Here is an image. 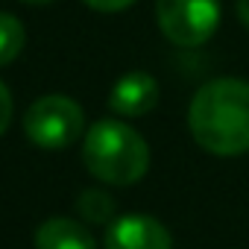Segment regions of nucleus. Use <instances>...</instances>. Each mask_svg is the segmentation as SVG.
<instances>
[{"mask_svg":"<svg viewBox=\"0 0 249 249\" xmlns=\"http://www.w3.org/2000/svg\"><path fill=\"white\" fill-rule=\"evenodd\" d=\"M237 18H240V24L249 30V0H237Z\"/></svg>","mask_w":249,"mask_h":249,"instance_id":"f8f14e48","label":"nucleus"},{"mask_svg":"<svg viewBox=\"0 0 249 249\" xmlns=\"http://www.w3.org/2000/svg\"><path fill=\"white\" fill-rule=\"evenodd\" d=\"M24 44H27L24 24L9 12H0V68L12 65L21 56Z\"/></svg>","mask_w":249,"mask_h":249,"instance_id":"1a4fd4ad","label":"nucleus"},{"mask_svg":"<svg viewBox=\"0 0 249 249\" xmlns=\"http://www.w3.org/2000/svg\"><path fill=\"white\" fill-rule=\"evenodd\" d=\"M106 249H173L164 223L150 214H120L106 229Z\"/></svg>","mask_w":249,"mask_h":249,"instance_id":"39448f33","label":"nucleus"},{"mask_svg":"<svg viewBox=\"0 0 249 249\" xmlns=\"http://www.w3.org/2000/svg\"><path fill=\"white\" fill-rule=\"evenodd\" d=\"M161 36L176 47L205 44L220 24V0H156Z\"/></svg>","mask_w":249,"mask_h":249,"instance_id":"20e7f679","label":"nucleus"},{"mask_svg":"<svg viewBox=\"0 0 249 249\" xmlns=\"http://www.w3.org/2000/svg\"><path fill=\"white\" fill-rule=\"evenodd\" d=\"M21 3H30V6H47V3H56V0H21Z\"/></svg>","mask_w":249,"mask_h":249,"instance_id":"ddd939ff","label":"nucleus"},{"mask_svg":"<svg viewBox=\"0 0 249 249\" xmlns=\"http://www.w3.org/2000/svg\"><path fill=\"white\" fill-rule=\"evenodd\" d=\"M12 111H15L12 91L6 88V82H3V79H0V135L9 129V123H12Z\"/></svg>","mask_w":249,"mask_h":249,"instance_id":"9d476101","label":"nucleus"},{"mask_svg":"<svg viewBox=\"0 0 249 249\" xmlns=\"http://www.w3.org/2000/svg\"><path fill=\"white\" fill-rule=\"evenodd\" d=\"M159 103V82L147 71L123 73L108 91V108L117 117H144Z\"/></svg>","mask_w":249,"mask_h":249,"instance_id":"423d86ee","label":"nucleus"},{"mask_svg":"<svg viewBox=\"0 0 249 249\" xmlns=\"http://www.w3.org/2000/svg\"><path fill=\"white\" fill-rule=\"evenodd\" d=\"M82 3H85L88 9H94V12H106V15H111V12L129 9L132 3H138V0H82Z\"/></svg>","mask_w":249,"mask_h":249,"instance_id":"9b49d317","label":"nucleus"},{"mask_svg":"<svg viewBox=\"0 0 249 249\" xmlns=\"http://www.w3.org/2000/svg\"><path fill=\"white\" fill-rule=\"evenodd\" d=\"M82 161L94 179L103 185L126 188L147 176L150 170V147L141 132L129 123L103 117L91 123L82 144Z\"/></svg>","mask_w":249,"mask_h":249,"instance_id":"f03ea898","label":"nucleus"},{"mask_svg":"<svg viewBox=\"0 0 249 249\" xmlns=\"http://www.w3.org/2000/svg\"><path fill=\"white\" fill-rule=\"evenodd\" d=\"M36 249H97L94 234L85 229V223L71 217H50L36 229L33 237Z\"/></svg>","mask_w":249,"mask_h":249,"instance_id":"0eeeda50","label":"nucleus"},{"mask_svg":"<svg viewBox=\"0 0 249 249\" xmlns=\"http://www.w3.org/2000/svg\"><path fill=\"white\" fill-rule=\"evenodd\" d=\"M188 129L211 156H243L249 150V82L234 76L205 82L188 106Z\"/></svg>","mask_w":249,"mask_h":249,"instance_id":"f257e3e1","label":"nucleus"},{"mask_svg":"<svg viewBox=\"0 0 249 249\" xmlns=\"http://www.w3.org/2000/svg\"><path fill=\"white\" fill-rule=\"evenodd\" d=\"M82 129L85 111L76 100L65 94H44L24 114V132L30 144L41 150H65L79 141Z\"/></svg>","mask_w":249,"mask_h":249,"instance_id":"7ed1b4c3","label":"nucleus"},{"mask_svg":"<svg viewBox=\"0 0 249 249\" xmlns=\"http://www.w3.org/2000/svg\"><path fill=\"white\" fill-rule=\"evenodd\" d=\"M76 214L88 223H97V226H108L117 214V202L108 191L103 188H85L79 196H76Z\"/></svg>","mask_w":249,"mask_h":249,"instance_id":"6e6552de","label":"nucleus"}]
</instances>
